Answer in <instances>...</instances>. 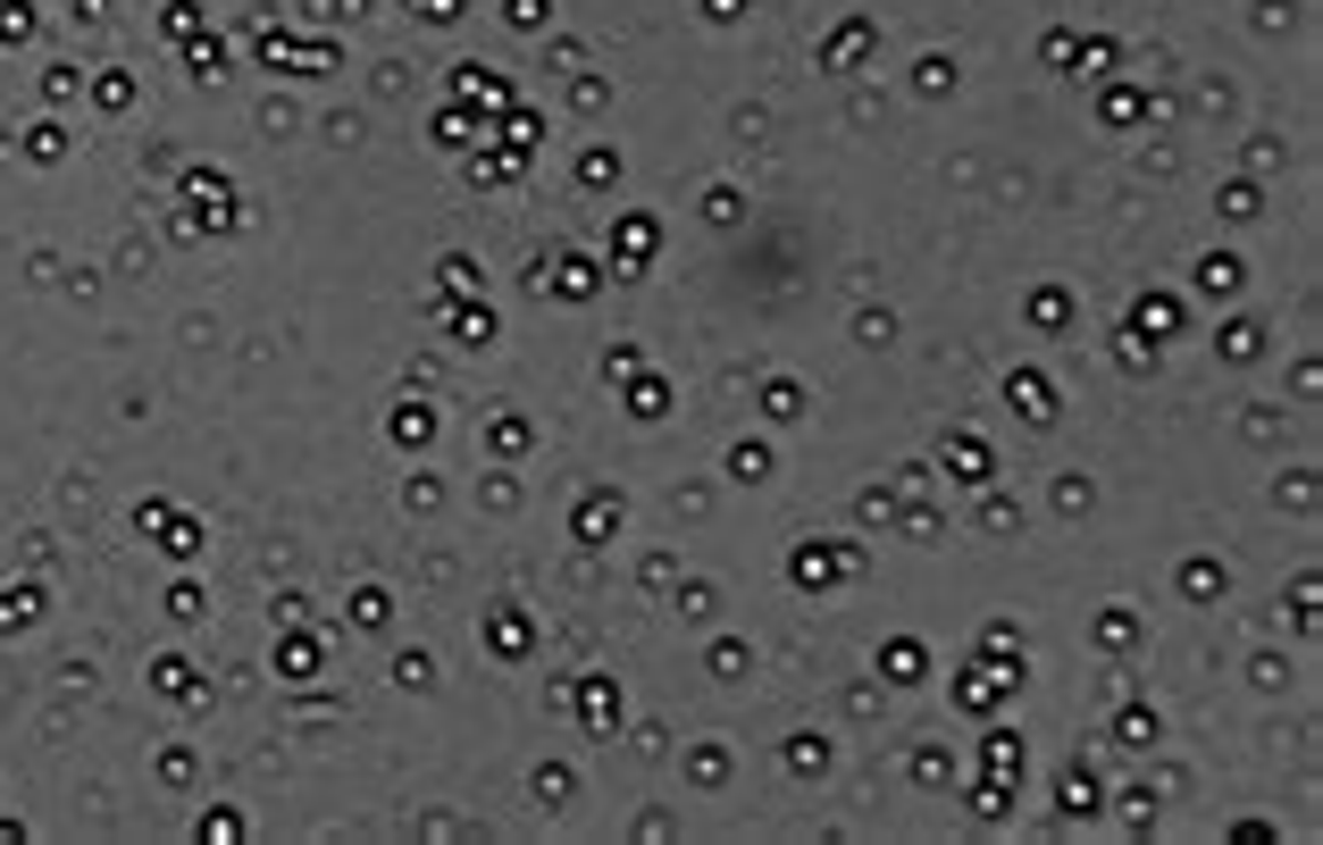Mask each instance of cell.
<instances>
[{
    "label": "cell",
    "instance_id": "8d00e7d4",
    "mask_svg": "<svg viewBox=\"0 0 1323 845\" xmlns=\"http://www.w3.org/2000/svg\"><path fill=\"white\" fill-rule=\"evenodd\" d=\"M913 779H922V787H939V779H955V753H946V745H922V753H913Z\"/></svg>",
    "mask_w": 1323,
    "mask_h": 845
},
{
    "label": "cell",
    "instance_id": "cb8c5ba5",
    "mask_svg": "<svg viewBox=\"0 0 1323 845\" xmlns=\"http://www.w3.org/2000/svg\"><path fill=\"white\" fill-rule=\"evenodd\" d=\"M1240 277H1248L1240 251H1207V260H1198V293H1240Z\"/></svg>",
    "mask_w": 1323,
    "mask_h": 845
},
{
    "label": "cell",
    "instance_id": "7a4b0ae2",
    "mask_svg": "<svg viewBox=\"0 0 1323 845\" xmlns=\"http://www.w3.org/2000/svg\"><path fill=\"white\" fill-rule=\"evenodd\" d=\"M553 703L586 720V736H612L621 729V678L612 670H586V678H553Z\"/></svg>",
    "mask_w": 1323,
    "mask_h": 845
},
{
    "label": "cell",
    "instance_id": "f907efd6",
    "mask_svg": "<svg viewBox=\"0 0 1323 845\" xmlns=\"http://www.w3.org/2000/svg\"><path fill=\"white\" fill-rule=\"evenodd\" d=\"M704 18H712V25H738V18H746V0H704Z\"/></svg>",
    "mask_w": 1323,
    "mask_h": 845
},
{
    "label": "cell",
    "instance_id": "7c38bea8",
    "mask_svg": "<svg viewBox=\"0 0 1323 845\" xmlns=\"http://www.w3.org/2000/svg\"><path fill=\"white\" fill-rule=\"evenodd\" d=\"M981 771L997 779V787H1022V736L1014 729H988L981 736Z\"/></svg>",
    "mask_w": 1323,
    "mask_h": 845
},
{
    "label": "cell",
    "instance_id": "d6986e66",
    "mask_svg": "<svg viewBox=\"0 0 1323 845\" xmlns=\"http://www.w3.org/2000/svg\"><path fill=\"white\" fill-rule=\"evenodd\" d=\"M578 185L586 193H612V185H621V151H612V143H586L578 151Z\"/></svg>",
    "mask_w": 1323,
    "mask_h": 845
},
{
    "label": "cell",
    "instance_id": "816d5d0a",
    "mask_svg": "<svg viewBox=\"0 0 1323 845\" xmlns=\"http://www.w3.org/2000/svg\"><path fill=\"white\" fill-rule=\"evenodd\" d=\"M343 9H378V0H343Z\"/></svg>",
    "mask_w": 1323,
    "mask_h": 845
},
{
    "label": "cell",
    "instance_id": "2e32d148",
    "mask_svg": "<svg viewBox=\"0 0 1323 845\" xmlns=\"http://www.w3.org/2000/svg\"><path fill=\"white\" fill-rule=\"evenodd\" d=\"M1056 804H1064V821H1089V812H1097V771H1089V762H1064Z\"/></svg>",
    "mask_w": 1323,
    "mask_h": 845
},
{
    "label": "cell",
    "instance_id": "f6af8a7d",
    "mask_svg": "<svg viewBox=\"0 0 1323 845\" xmlns=\"http://www.w3.org/2000/svg\"><path fill=\"white\" fill-rule=\"evenodd\" d=\"M25 620H34V595H25V586H18V595H0V628H25Z\"/></svg>",
    "mask_w": 1323,
    "mask_h": 845
},
{
    "label": "cell",
    "instance_id": "681fc988",
    "mask_svg": "<svg viewBox=\"0 0 1323 845\" xmlns=\"http://www.w3.org/2000/svg\"><path fill=\"white\" fill-rule=\"evenodd\" d=\"M1056 503L1064 511H1089V477H1056Z\"/></svg>",
    "mask_w": 1323,
    "mask_h": 845
},
{
    "label": "cell",
    "instance_id": "ab89813d",
    "mask_svg": "<svg viewBox=\"0 0 1323 845\" xmlns=\"http://www.w3.org/2000/svg\"><path fill=\"white\" fill-rule=\"evenodd\" d=\"M310 661H319V645H310V637H294V645H285V678H319Z\"/></svg>",
    "mask_w": 1323,
    "mask_h": 845
},
{
    "label": "cell",
    "instance_id": "4dcf8cb0",
    "mask_svg": "<svg viewBox=\"0 0 1323 845\" xmlns=\"http://www.w3.org/2000/svg\"><path fill=\"white\" fill-rule=\"evenodd\" d=\"M746 670H755V645H746V637H720L712 645V678H746Z\"/></svg>",
    "mask_w": 1323,
    "mask_h": 845
},
{
    "label": "cell",
    "instance_id": "b9f144b4",
    "mask_svg": "<svg viewBox=\"0 0 1323 845\" xmlns=\"http://www.w3.org/2000/svg\"><path fill=\"white\" fill-rule=\"evenodd\" d=\"M981 519H988V527H1014V536H1022V503H1005V494H988Z\"/></svg>",
    "mask_w": 1323,
    "mask_h": 845
},
{
    "label": "cell",
    "instance_id": "8992f818",
    "mask_svg": "<svg viewBox=\"0 0 1323 845\" xmlns=\"http://www.w3.org/2000/svg\"><path fill=\"white\" fill-rule=\"evenodd\" d=\"M529 293H562V301H586V293H604V268L586 260V251H562V260H536L529 268Z\"/></svg>",
    "mask_w": 1323,
    "mask_h": 845
},
{
    "label": "cell",
    "instance_id": "ee69618b",
    "mask_svg": "<svg viewBox=\"0 0 1323 845\" xmlns=\"http://www.w3.org/2000/svg\"><path fill=\"white\" fill-rule=\"evenodd\" d=\"M913 84H922V93H955V68H946V59H922V75H913Z\"/></svg>",
    "mask_w": 1323,
    "mask_h": 845
},
{
    "label": "cell",
    "instance_id": "30bf717a",
    "mask_svg": "<svg viewBox=\"0 0 1323 845\" xmlns=\"http://www.w3.org/2000/svg\"><path fill=\"white\" fill-rule=\"evenodd\" d=\"M1005 402H1014L1030 427H1047V419H1056V385H1047L1039 369H1014V377H1005Z\"/></svg>",
    "mask_w": 1323,
    "mask_h": 845
},
{
    "label": "cell",
    "instance_id": "7402d4cb",
    "mask_svg": "<svg viewBox=\"0 0 1323 845\" xmlns=\"http://www.w3.org/2000/svg\"><path fill=\"white\" fill-rule=\"evenodd\" d=\"M470 143H486V126H478L470 110H435V151H453V159H461Z\"/></svg>",
    "mask_w": 1323,
    "mask_h": 845
},
{
    "label": "cell",
    "instance_id": "83f0119b",
    "mask_svg": "<svg viewBox=\"0 0 1323 845\" xmlns=\"http://www.w3.org/2000/svg\"><path fill=\"white\" fill-rule=\"evenodd\" d=\"M1265 352V319H1231L1223 327V360H1257Z\"/></svg>",
    "mask_w": 1323,
    "mask_h": 845
},
{
    "label": "cell",
    "instance_id": "5bb4252c",
    "mask_svg": "<svg viewBox=\"0 0 1323 845\" xmlns=\"http://www.w3.org/2000/svg\"><path fill=\"white\" fill-rule=\"evenodd\" d=\"M863 51H871V18H847L830 42H821V68H830V75H854V59H863Z\"/></svg>",
    "mask_w": 1323,
    "mask_h": 845
},
{
    "label": "cell",
    "instance_id": "f35d334b",
    "mask_svg": "<svg viewBox=\"0 0 1323 845\" xmlns=\"http://www.w3.org/2000/svg\"><path fill=\"white\" fill-rule=\"evenodd\" d=\"M687 771H696V787H712V779L729 771V753H720V745H696V753H687Z\"/></svg>",
    "mask_w": 1323,
    "mask_h": 845
},
{
    "label": "cell",
    "instance_id": "9c48e42d",
    "mask_svg": "<svg viewBox=\"0 0 1323 845\" xmlns=\"http://www.w3.org/2000/svg\"><path fill=\"white\" fill-rule=\"evenodd\" d=\"M654 244H662V226L645 218H621V244H612V277H645V260H654Z\"/></svg>",
    "mask_w": 1323,
    "mask_h": 845
},
{
    "label": "cell",
    "instance_id": "277c9868",
    "mask_svg": "<svg viewBox=\"0 0 1323 845\" xmlns=\"http://www.w3.org/2000/svg\"><path fill=\"white\" fill-rule=\"evenodd\" d=\"M511 101H520V93H511L503 68H478V59H461V68H453V110H470L486 134H494V117H503Z\"/></svg>",
    "mask_w": 1323,
    "mask_h": 845
},
{
    "label": "cell",
    "instance_id": "4fadbf2b",
    "mask_svg": "<svg viewBox=\"0 0 1323 845\" xmlns=\"http://www.w3.org/2000/svg\"><path fill=\"white\" fill-rule=\"evenodd\" d=\"M880 670H889V687H922V678H930L922 637H889V645H880Z\"/></svg>",
    "mask_w": 1323,
    "mask_h": 845
},
{
    "label": "cell",
    "instance_id": "4316f807",
    "mask_svg": "<svg viewBox=\"0 0 1323 845\" xmlns=\"http://www.w3.org/2000/svg\"><path fill=\"white\" fill-rule=\"evenodd\" d=\"M1097 645H1106V653H1122V645H1139V611H1131V602H1115V611H1097Z\"/></svg>",
    "mask_w": 1323,
    "mask_h": 845
},
{
    "label": "cell",
    "instance_id": "9a60e30c",
    "mask_svg": "<svg viewBox=\"0 0 1323 845\" xmlns=\"http://www.w3.org/2000/svg\"><path fill=\"white\" fill-rule=\"evenodd\" d=\"M1131 336H1156V343H1172V336H1181V301H1172V293H1139V310H1131Z\"/></svg>",
    "mask_w": 1323,
    "mask_h": 845
},
{
    "label": "cell",
    "instance_id": "f1b7e54d",
    "mask_svg": "<svg viewBox=\"0 0 1323 845\" xmlns=\"http://www.w3.org/2000/svg\"><path fill=\"white\" fill-rule=\"evenodd\" d=\"M788 771L796 779H821V771H830V736H796V745H788Z\"/></svg>",
    "mask_w": 1323,
    "mask_h": 845
},
{
    "label": "cell",
    "instance_id": "7dc6e473",
    "mask_svg": "<svg viewBox=\"0 0 1323 845\" xmlns=\"http://www.w3.org/2000/svg\"><path fill=\"white\" fill-rule=\"evenodd\" d=\"M854 336H863V343H889L896 327H889V310H863V319H854Z\"/></svg>",
    "mask_w": 1323,
    "mask_h": 845
},
{
    "label": "cell",
    "instance_id": "836d02e7",
    "mask_svg": "<svg viewBox=\"0 0 1323 845\" xmlns=\"http://www.w3.org/2000/svg\"><path fill=\"white\" fill-rule=\"evenodd\" d=\"M545 18H553V0H503V25H511V34H536Z\"/></svg>",
    "mask_w": 1323,
    "mask_h": 845
},
{
    "label": "cell",
    "instance_id": "603a6c76",
    "mask_svg": "<svg viewBox=\"0 0 1323 845\" xmlns=\"http://www.w3.org/2000/svg\"><path fill=\"white\" fill-rule=\"evenodd\" d=\"M1156 736H1165V729H1156V712H1148V703H1122V712H1115V745H1131V753H1148V745H1156Z\"/></svg>",
    "mask_w": 1323,
    "mask_h": 845
},
{
    "label": "cell",
    "instance_id": "8fae6325",
    "mask_svg": "<svg viewBox=\"0 0 1323 845\" xmlns=\"http://www.w3.org/2000/svg\"><path fill=\"white\" fill-rule=\"evenodd\" d=\"M435 319H453V343H461V352H486V343H494V310H486V301H444Z\"/></svg>",
    "mask_w": 1323,
    "mask_h": 845
},
{
    "label": "cell",
    "instance_id": "ffe728a7",
    "mask_svg": "<svg viewBox=\"0 0 1323 845\" xmlns=\"http://www.w3.org/2000/svg\"><path fill=\"white\" fill-rule=\"evenodd\" d=\"M621 411H628V419H645V427H654V419L670 411V385H662V377H637V369H628V402H621Z\"/></svg>",
    "mask_w": 1323,
    "mask_h": 845
},
{
    "label": "cell",
    "instance_id": "d6a6232c",
    "mask_svg": "<svg viewBox=\"0 0 1323 845\" xmlns=\"http://www.w3.org/2000/svg\"><path fill=\"white\" fill-rule=\"evenodd\" d=\"M729 477H738V486L771 477V452H762V444H729Z\"/></svg>",
    "mask_w": 1323,
    "mask_h": 845
},
{
    "label": "cell",
    "instance_id": "3957f363",
    "mask_svg": "<svg viewBox=\"0 0 1323 845\" xmlns=\"http://www.w3.org/2000/svg\"><path fill=\"white\" fill-rule=\"evenodd\" d=\"M1005 695H1022V661H1005V653H981L964 678H955V703H964L972 720H988Z\"/></svg>",
    "mask_w": 1323,
    "mask_h": 845
},
{
    "label": "cell",
    "instance_id": "ba28073f",
    "mask_svg": "<svg viewBox=\"0 0 1323 845\" xmlns=\"http://www.w3.org/2000/svg\"><path fill=\"white\" fill-rule=\"evenodd\" d=\"M444 301H486V268H478L470 251H444V260H435V293H428V310H444Z\"/></svg>",
    "mask_w": 1323,
    "mask_h": 845
},
{
    "label": "cell",
    "instance_id": "e575fe53",
    "mask_svg": "<svg viewBox=\"0 0 1323 845\" xmlns=\"http://www.w3.org/2000/svg\"><path fill=\"white\" fill-rule=\"evenodd\" d=\"M394 687H435V653H394Z\"/></svg>",
    "mask_w": 1323,
    "mask_h": 845
},
{
    "label": "cell",
    "instance_id": "c3c4849f",
    "mask_svg": "<svg viewBox=\"0 0 1323 845\" xmlns=\"http://www.w3.org/2000/svg\"><path fill=\"white\" fill-rule=\"evenodd\" d=\"M160 687H168V695H193V661H160Z\"/></svg>",
    "mask_w": 1323,
    "mask_h": 845
},
{
    "label": "cell",
    "instance_id": "74e56055",
    "mask_svg": "<svg viewBox=\"0 0 1323 845\" xmlns=\"http://www.w3.org/2000/svg\"><path fill=\"white\" fill-rule=\"evenodd\" d=\"M738 185H712V193H704V218H712V226H738Z\"/></svg>",
    "mask_w": 1323,
    "mask_h": 845
},
{
    "label": "cell",
    "instance_id": "52a82bcc",
    "mask_svg": "<svg viewBox=\"0 0 1323 845\" xmlns=\"http://www.w3.org/2000/svg\"><path fill=\"white\" fill-rule=\"evenodd\" d=\"M939 461H946V477H955V486H988V477H997V452H988L972 427H955V435H946V444H939Z\"/></svg>",
    "mask_w": 1323,
    "mask_h": 845
},
{
    "label": "cell",
    "instance_id": "ac0fdd59",
    "mask_svg": "<svg viewBox=\"0 0 1323 845\" xmlns=\"http://www.w3.org/2000/svg\"><path fill=\"white\" fill-rule=\"evenodd\" d=\"M386 427H394V444H402V452H428V444H435V411H428V402H402Z\"/></svg>",
    "mask_w": 1323,
    "mask_h": 845
},
{
    "label": "cell",
    "instance_id": "d4e9b609",
    "mask_svg": "<svg viewBox=\"0 0 1323 845\" xmlns=\"http://www.w3.org/2000/svg\"><path fill=\"white\" fill-rule=\"evenodd\" d=\"M762 411H771L779 427H788V419H804L813 402H804V385H796V377H771V385H762Z\"/></svg>",
    "mask_w": 1323,
    "mask_h": 845
},
{
    "label": "cell",
    "instance_id": "d590c367",
    "mask_svg": "<svg viewBox=\"0 0 1323 845\" xmlns=\"http://www.w3.org/2000/svg\"><path fill=\"white\" fill-rule=\"evenodd\" d=\"M386 611H394V595H386V586H360V595H352V620H360V628H386Z\"/></svg>",
    "mask_w": 1323,
    "mask_h": 845
},
{
    "label": "cell",
    "instance_id": "7bdbcfd3",
    "mask_svg": "<svg viewBox=\"0 0 1323 845\" xmlns=\"http://www.w3.org/2000/svg\"><path fill=\"white\" fill-rule=\"evenodd\" d=\"M411 9H419L428 25H461V9H470V0H411Z\"/></svg>",
    "mask_w": 1323,
    "mask_h": 845
},
{
    "label": "cell",
    "instance_id": "60d3db41",
    "mask_svg": "<svg viewBox=\"0 0 1323 845\" xmlns=\"http://www.w3.org/2000/svg\"><path fill=\"white\" fill-rule=\"evenodd\" d=\"M1257 209H1265V202H1257V185H1223V218H1257Z\"/></svg>",
    "mask_w": 1323,
    "mask_h": 845
},
{
    "label": "cell",
    "instance_id": "f546056e",
    "mask_svg": "<svg viewBox=\"0 0 1323 845\" xmlns=\"http://www.w3.org/2000/svg\"><path fill=\"white\" fill-rule=\"evenodd\" d=\"M486 452H494V461H520V452H529V419H494V427H486Z\"/></svg>",
    "mask_w": 1323,
    "mask_h": 845
},
{
    "label": "cell",
    "instance_id": "bcb514c9",
    "mask_svg": "<svg viewBox=\"0 0 1323 845\" xmlns=\"http://www.w3.org/2000/svg\"><path fill=\"white\" fill-rule=\"evenodd\" d=\"M1073 42H1080V34H1064V25H1056V34L1039 42V59H1047V68H1073Z\"/></svg>",
    "mask_w": 1323,
    "mask_h": 845
},
{
    "label": "cell",
    "instance_id": "e0dca14e",
    "mask_svg": "<svg viewBox=\"0 0 1323 845\" xmlns=\"http://www.w3.org/2000/svg\"><path fill=\"white\" fill-rule=\"evenodd\" d=\"M1181 595H1190V602H1223L1231 595V569L1207 561V553H1190V561H1181Z\"/></svg>",
    "mask_w": 1323,
    "mask_h": 845
},
{
    "label": "cell",
    "instance_id": "484cf974",
    "mask_svg": "<svg viewBox=\"0 0 1323 845\" xmlns=\"http://www.w3.org/2000/svg\"><path fill=\"white\" fill-rule=\"evenodd\" d=\"M1064 319H1073V293H1064V285H1039V293H1030V327H1039V336H1056Z\"/></svg>",
    "mask_w": 1323,
    "mask_h": 845
},
{
    "label": "cell",
    "instance_id": "1f68e13d",
    "mask_svg": "<svg viewBox=\"0 0 1323 845\" xmlns=\"http://www.w3.org/2000/svg\"><path fill=\"white\" fill-rule=\"evenodd\" d=\"M1097 110H1106V126H1131V117H1148V101H1139L1131 84H1106V101H1097Z\"/></svg>",
    "mask_w": 1323,
    "mask_h": 845
},
{
    "label": "cell",
    "instance_id": "5b68a950",
    "mask_svg": "<svg viewBox=\"0 0 1323 845\" xmlns=\"http://www.w3.org/2000/svg\"><path fill=\"white\" fill-rule=\"evenodd\" d=\"M621 527H628V494L621 486H586L578 494V511H570V536H578V545H612Z\"/></svg>",
    "mask_w": 1323,
    "mask_h": 845
},
{
    "label": "cell",
    "instance_id": "6da1fadb",
    "mask_svg": "<svg viewBox=\"0 0 1323 845\" xmlns=\"http://www.w3.org/2000/svg\"><path fill=\"white\" fill-rule=\"evenodd\" d=\"M854 569H863V545H830V536H813V545H796L788 553V586H796V595H830V586L838 578H854Z\"/></svg>",
    "mask_w": 1323,
    "mask_h": 845
},
{
    "label": "cell",
    "instance_id": "44dd1931",
    "mask_svg": "<svg viewBox=\"0 0 1323 845\" xmlns=\"http://www.w3.org/2000/svg\"><path fill=\"white\" fill-rule=\"evenodd\" d=\"M529 637H536V628H529V611H494V620H486V645H494L503 661H520V653H529Z\"/></svg>",
    "mask_w": 1323,
    "mask_h": 845
}]
</instances>
